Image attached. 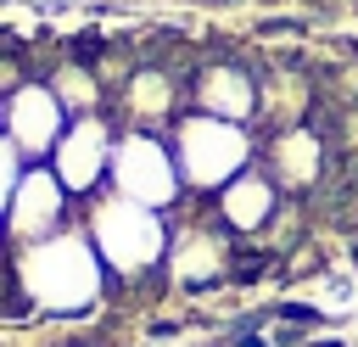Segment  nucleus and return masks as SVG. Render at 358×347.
Segmentation results:
<instances>
[{"label": "nucleus", "mask_w": 358, "mask_h": 347, "mask_svg": "<svg viewBox=\"0 0 358 347\" xmlns=\"http://www.w3.org/2000/svg\"><path fill=\"white\" fill-rule=\"evenodd\" d=\"M17 285L34 308V319H90L106 302V263L90 246L84 224H67L50 241L17 246Z\"/></svg>", "instance_id": "obj_1"}, {"label": "nucleus", "mask_w": 358, "mask_h": 347, "mask_svg": "<svg viewBox=\"0 0 358 347\" xmlns=\"http://www.w3.org/2000/svg\"><path fill=\"white\" fill-rule=\"evenodd\" d=\"M78 224L112 280H145L168 257V213H151L117 190H95L90 201H78Z\"/></svg>", "instance_id": "obj_2"}, {"label": "nucleus", "mask_w": 358, "mask_h": 347, "mask_svg": "<svg viewBox=\"0 0 358 347\" xmlns=\"http://www.w3.org/2000/svg\"><path fill=\"white\" fill-rule=\"evenodd\" d=\"M168 146H173L185 190H196V196L224 190L241 168L257 162V140L246 134V123H224V118H207V112H185L168 129Z\"/></svg>", "instance_id": "obj_3"}, {"label": "nucleus", "mask_w": 358, "mask_h": 347, "mask_svg": "<svg viewBox=\"0 0 358 347\" xmlns=\"http://www.w3.org/2000/svg\"><path fill=\"white\" fill-rule=\"evenodd\" d=\"M106 190H117V196H129V201H140V207H151V213H173L179 196H185V179H179V162H173L168 134L117 129Z\"/></svg>", "instance_id": "obj_4"}, {"label": "nucleus", "mask_w": 358, "mask_h": 347, "mask_svg": "<svg viewBox=\"0 0 358 347\" xmlns=\"http://www.w3.org/2000/svg\"><path fill=\"white\" fill-rule=\"evenodd\" d=\"M67 224H78V201L62 190V179L50 174V162H28L6 213H0V235L11 246H34V241H50L62 235Z\"/></svg>", "instance_id": "obj_5"}, {"label": "nucleus", "mask_w": 358, "mask_h": 347, "mask_svg": "<svg viewBox=\"0 0 358 347\" xmlns=\"http://www.w3.org/2000/svg\"><path fill=\"white\" fill-rule=\"evenodd\" d=\"M112 146H117V123L106 112H90V118H67L56 151H50V174L62 179V190L73 201H90L95 190H106V174H112Z\"/></svg>", "instance_id": "obj_6"}, {"label": "nucleus", "mask_w": 358, "mask_h": 347, "mask_svg": "<svg viewBox=\"0 0 358 347\" xmlns=\"http://www.w3.org/2000/svg\"><path fill=\"white\" fill-rule=\"evenodd\" d=\"M62 129H67V106L56 101V90H50L45 78H22V84L0 101V134H6L28 162H50Z\"/></svg>", "instance_id": "obj_7"}, {"label": "nucleus", "mask_w": 358, "mask_h": 347, "mask_svg": "<svg viewBox=\"0 0 358 347\" xmlns=\"http://www.w3.org/2000/svg\"><path fill=\"white\" fill-rule=\"evenodd\" d=\"M185 95H190V112H207V118H224V123L257 118V78H252L246 62H229V56H213L196 73H185Z\"/></svg>", "instance_id": "obj_8"}, {"label": "nucleus", "mask_w": 358, "mask_h": 347, "mask_svg": "<svg viewBox=\"0 0 358 347\" xmlns=\"http://www.w3.org/2000/svg\"><path fill=\"white\" fill-rule=\"evenodd\" d=\"M257 168L280 185V196H308L324 174V140L313 123H291V129H274L268 146H257Z\"/></svg>", "instance_id": "obj_9"}, {"label": "nucleus", "mask_w": 358, "mask_h": 347, "mask_svg": "<svg viewBox=\"0 0 358 347\" xmlns=\"http://www.w3.org/2000/svg\"><path fill=\"white\" fill-rule=\"evenodd\" d=\"M280 185L252 162V168H241L224 190H213V207H218V224L229 229V235H241V241H257L268 224H274V213H280Z\"/></svg>", "instance_id": "obj_10"}, {"label": "nucleus", "mask_w": 358, "mask_h": 347, "mask_svg": "<svg viewBox=\"0 0 358 347\" xmlns=\"http://www.w3.org/2000/svg\"><path fill=\"white\" fill-rule=\"evenodd\" d=\"M45 84L56 90V101L67 106V118H90V112H106V84H101V73L95 67H78V62H56L50 73H45Z\"/></svg>", "instance_id": "obj_11"}, {"label": "nucleus", "mask_w": 358, "mask_h": 347, "mask_svg": "<svg viewBox=\"0 0 358 347\" xmlns=\"http://www.w3.org/2000/svg\"><path fill=\"white\" fill-rule=\"evenodd\" d=\"M22 168H28V157L0 134V213H6V201H11V190H17V179H22Z\"/></svg>", "instance_id": "obj_12"}, {"label": "nucleus", "mask_w": 358, "mask_h": 347, "mask_svg": "<svg viewBox=\"0 0 358 347\" xmlns=\"http://www.w3.org/2000/svg\"><path fill=\"white\" fill-rule=\"evenodd\" d=\"M302 347H347V341H341V336H308Z\"/></svg>", "instance_id": "obj_13"}]
</instances>
